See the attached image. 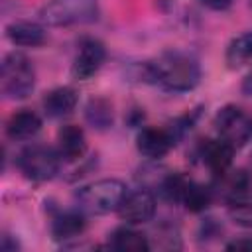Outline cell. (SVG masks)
<instances>
[{
    "instance_id": "6da1fadb",
    "label": "cell",
    "mask_w": 252,
    "mask_h": 252,
    "mask_svg": "<svg viewBox=\"0 0 252 252\" xmlns=\"http://www.w3.org/2000/svg\"><path fill=\"white\" fill-rule=\"evenodd\" d=\"M140 79L169 93H189L201 83V65L187 51L169 49L140 65Z\"/></svg>"
},
{
    "instance_id": "7a4b0ae2",
    "label": "cell",
    "mask_w": 252,
    "mask_h": 252,
    "mask_svg": "<svg viewBox=\"0 0 252 252\" xmlns=\"http://www.w3.org/2000/svg\"><path fill=\"white\" fill-rule=\"evenodd\" d=\"M126 193L128 187L124 181L114 177H104L81 185L75 191V201L77 207L83 209L87 215H108L118 211Z\"/></svg>"
},
{
    "instance_id": "3957f363",
    "label": "cell",
    "mask_w": 252,
    "mask_h": 252,
    "mask_svg": "<svg viewBox=\"0 0 252 252\" xmlns=\"http://www.w3.org/2000/svg\"><path fill=\"white\" fill-rule=\"evenodd\" d=\"M39 22L51 28L94 24L100 18L98 0H47L39 8Z\"/></svg>"
},
{
    "instance_id": "277c9868",
    "label": "cell",
    "mask_w": 252,
    "mask_h": 252,
    "mask_svg": "<svg viewBox=\"0 0 252 252\" xmlns=\"http://www.w3.org/2000/svg\"><path fill=\"white\" fill-rule=\"evenodd\" d=\"M35 89V69L28 55L12 51L2 59L0 91L8 100L28 98Z\"/></svg>"
},
{
    "instance_id": "5b68a950",
    "label": "cell",
    "mask_w": 252,
    "mask_h": 252,
    "mask_svg": "<svg viewBox=\"0 0 252 252\" xmlns=\"http://www.w3.org/2000/svg\"><path fill=\"white\" fill-rule=\"evenodd\" d=\"M61 161L63 159L57 148H51L45 144H30L24 150H20L16 158V165L20 173L33 183L51 181L59 173Z\"/></svg>"
},
{
    "instance_id": "8992f818",
    "label": "cell",
    "mask_w": 252,
    "mask_h": 252,
    "mask_svg": "<svg viewBox=\"0 0 252 252\" xmlns=\"http://www.w3.org/2000/svg\"><path fill=\"white\" fill-rule=\"evenodd\" d=\"M217 138L224 140L234 150L252 142V114L236 104H224L213 118Z\"/></svg>"
},
{
    "instance_id": "52a82bcc",
    "label": "cell",
    "mask_w": 252,
    "mask_h": 252,
    "mask_svg": "<svg viewBox=\"0 0 252 252\" xmlns=\"http://www.w3.org/2000/svg\"><path fill=\"white\" fill-rule=\"evenodd\" d=\"M106 61V45L98 37H83L71 63V77L75 81H89Z\"/></svg>"
},
{
    "instance_id": "ba28073f",
    "label": "cell",
    "mask_w": 252,
    "mask_h": 252,
    "mask_svg": "<svg viewBox=\"0 0 252 252\" xmlns=\"http://www.w3.org/2000/svg\"><path fill=\"white\" fill-rule=\"evenodd\" d=\"M156 211H158L156 193L146 187H138V189H128V193L116 213L126 224L138 226V224H146V222L154 220Z\"/></svg>"
},
{
    "instance_id": "9c48e42d",
    "label": "cell",
    "mask_w": 252,
    "mask_h": 252,
    "mask_svg": "<svg viewBox=\"0 0 252 252\" xmlns=\"http://www.w3.org/2000/svg\"><path fill=\"white\" fill-rule=\"evenodd\" d=\"M236 150L228 146L220 138H205L199 140L195 146V156L197 159L215 175H222L228 169H232V159H234Z\"/></svg>"
},
{
    "instance_id": "30bf717a",
    "label": "cell",
    "mask_w": 252,
    "mask_h": 252,
    "mask_svg": "<svg viewBox=\"0 0 252 252\" xmlns=\"http://www.w3.org/2000/svg\"><path fill=\"white\" fill-rule=\"evenodd\" d=\"M175 144L177 142L167 126L165 128L144 126L138 130V136H136V150L150 161H158V159L165 158L173 150Z\"/></svg>"
},
{
    "instance_id": "8fae6325",
    "label": "cell",
    "mask_w": 252,
    "mask_h": 252,
    "mask_svg": "<svg viewBox=\"0 0 252 252\" xmlns=\"http://www.w3.org/2000/svg\"><path fill=\"white\" fill-rule=\"evenodd\" d=\"M87 230V213L83 209H59L49 222L51 238L57 242H67L79 238Z\"/></svg>"
},
{
    "instance_id": "7c38bea8",
    "label": "cell",
    "mask_w": 252,
    "mask_h": 252,
    "mask_svg": "<svg viewBox=\"0 0 252 252\" xmlns=\"http://www.w3.org/2000/svg\"><path fill=\"white\" fill-rule=\"evenodd\" d=\"M6 37L16 47H39L47 41V32L41 22L14 20L6 26Z\"/></svg>"
},
{
    "instance_id": "4fadbf2b",
    "label": "cell",
    "mask_w": 252,
    "mask_h": 252,
    "mask_svg": "<svg viewBox=\"0 0 252 252\" xmlns=\"http://www.w3.org/2000/svg\"><path fill=\"white\" fill-rule=\"evenodd\" d=\"M57 152L63 161H79L87 154L85 130L77 124H63L57 130Z\"/></svg>"
},
{
    "instance_id": "5bb4252c",
    "label": "cell",
    "mask_w": 252,
    "mask_h": 252,
    "mask_svg": "<svg viewBox=\"0 0 252 252\" xmlns=\"http://www.w3.org/2000/svg\"><path fill=\"white\" fill-rule=\"evenodd\" d=\"M43 120L37 112L30 108H20L6 120V136L14 142H28L37 136L41 130Z\"/></svg>"
},
{
    "instance_id": "9a60e30c",
    "label": "cell",
    "mask_w": 252,
    "mask_h": 252,
    "mask_svg": "<svg viewBox=\"0 0 252 252\" xmlns=\"http://www.w3.org/2000/svg\"><path fill=\"white\" fill-rule=\"evenodd\" d=\"M77 104H79V94L73 87H67V85L51 89L49 93H45V96L41 100L43 112L49 118H65V116L73 114Z\"/></svg>"
},
{
    "instance_id": "2e32d148",
    "label": "cell",
    "mask_w": 252,
    "mask_h": 252,
    "mask_svg": "<svg viewBox=\"0 0 252 252\" xmlns=\"http://www.w3.org/2000/svg\"><path fill=\"white\" fill-rule=\"evenodd\" d=\"M106 246L118 252H148L152 248V242L148 238V234H144L142 230H136L134 224H122L116 226L106 240Z\"/></svg>"
},
{
    "instance_id": "e0dca14e",
    "label": "cell",
    "mask_w": 252,
    "mask_h": 252,
    "mask_svg": "<svg viewBox=\"0 0 252 252\" xmlns=\"http://www.w3.org/2000/svg\"><path fill=\"white\" fill-rule=\"evenodd\" d=\"M213 201H215L213 185H205V183L187 179L183 193H181V199H179V205H183L185 211L197 215V213H205Z\"/></svg>"
},
{
    "instance_id": "ac0fdd59",
    "label": "cell",
    "mask_w": 252,
    "mask_h": 252,
    "mask_svg": "<svg viewBox=\"0 0 252 252\" xmlns=\"http://www.w3.org/2000/svg\"><path fill=\"white\" fill-rule=\"evenodd\" d=\"M85 120L93 130L106 132L114 124V106L104 96H93L85 104Z\"/></svg>"
},
{
    "instance_id": "d6986e66",
    "label": "cell",
    "mask_w": 252,
    "mask_h": 252,
    "mask_svg": "<svg viewBox=\"0 0 252 252\" xmlns=\"http://www.w3.org/2000/svg\"><path fill=\"white\" fill-rule=\"evenodd\" d=\"M252 61V30L234 35L224 49V63L228 69L236 71Z\"/></svg>"
},
{
    "instance_id": "ffe728a7",
    "label": "cell",
    "mask_w": 252,
    "mask_h": 252,
    "mask_svg": "<svg viewBox=\"0 0 252 252\" xmlns=\"http://www.w3.org/2000/svg\"><path fill=\"white\" fill-rule=\"evenodd\" d=\"M220 234H222V224H220L215 217H205V219L199 222V228H197L199 240L211 242V240H217Z\"/></svg>"
},
{
    "instance_id": "44dd1931",
    "label": "cell",
    "mask_w": 252,
    "mask_h": 252,
    "mask_svg": "<svg viewBox=\"0 0 252 252\" xmlns=\"http://www.w3.org/2000/svg\"><path fill=\"white\" fill-rule=\"evenodd\" d=\"M20 248H22V244H20V240H18L16 236H12V234H8V232L2 234V242H0V250H2V252H16V250H20Z\"/></svg>"
},
{
    "instance_id": "7402d4cb",
    "label": "cell",
    "mask_w": 252,
    "mask_h": 252,
    "mask_svg": "<svg viewBox=\"0 0 252 252\" xmlns=\"http://www.w3.org/2000/svg\"><path fill=\"white\" fill-rule=\"evenodd\" d=\"M224 248H226V250H252V238H250V236L234 238V240L226 242Z\"/></svg>"
},
{
    "instance_id": "603a6c76",
    "label": "cell",
    "mask_w": 252,
    "mask_h": 252,
    "mask_svg": "<svg viewBox=\"0 0 252 252\" xmlns=\"http://www.w3.org/2000/svg\"><path fill=\"white\" fill-rule=\"evenodd\" d=\"M203 6H207L209 10H215V12H222L226 8H230L232 0H201Z\"/></svg>"
},
{
    "instance_id": "cb8c5ba5",
    "label": "cell",
    "mask_w": 252,
    "mask_h": 252,
    "mask_svg": "<svg viewBox=\"0 0 252 252\" xmlns=\"http://www.w3.org/2000/svg\"><path fill=\"white\" fill-rule=\"evenodd\" d=\"M144 108H134L132 112H130V118H128V124L130 126H142V120H144V112H142Z\"/></svg>"
},
{
    "instance_id": "d4e9b609",
    "label": "cell",
    "mask_w": 252,
    "mask_h": 252,
    "mask_svg": "<svg viewBox=\"0 0 252 252\" xmlns=\"http://www.w3.org/2000/svg\"><path fill=\"white\" fill-rule=\"evenodd\" d=\"M240 91H242V94H246V96H252V69H250V71L246 73V77L242 79Z\"/></svg>"
},
{
    "instance_id": "484cf974",
    "label": "cell",
    "mask_w": 252,
    "mask_h": 252,
    "mask_svg": "<svg viewBox=\"0 0 252 252\" xmlns=\"http://www.w3.org/2000/svg\"><path fill=\"white\" fill-rule=\"evenodd\" d=\"M248 2H250V8H252V0H248Z\"/></svg>"
}]
</instances>
